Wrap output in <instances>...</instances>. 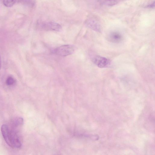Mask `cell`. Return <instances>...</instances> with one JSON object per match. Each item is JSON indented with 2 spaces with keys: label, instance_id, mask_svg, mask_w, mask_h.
I'll list each match as a JSON object with an SVG mask.
<instances>
[{
  "label": "cell",
  "instance_id": "6",
  "mask_svg": "<svg viewBox=\"0 0 155 155\" xmlns=\"http://www.w3.org/2000/svg\"><path fill=\"white\" fill-rule=\"evenodd\" d=\"M108 39L110 42L118 43L120 42L123 39L122 35L120 33L117 32H113L109 35Z\"/></svg>",
  "mask_w": 155,
  "mask_h": 155
},
{
  "label": "cell",
  "instance_id": "1",
  "mask_svg": "<svg viewBox=\"0 0 155 155\" xmlns=\"http://www.w3.org/2000/svg\"><path fill=\"white\" fill-rule=\"evenodd\" d=\"M1 131L5 140L9 146L15 148L21 147V142L15 130H10L7 125L4 124L1 126Z\"/></svg>",
  "mask_w": 155,
  "mask_h": 155
},
{
  "label": "cell",
  "instance_id": "4",
  "mask_svg": "<svg viewBox=\"0 0 155 155\" xmlns=\"http://www.w3.org/2000/svg\"><path fill=\"white\" fill-rule=\"evenodd\" d=\"M92 60L94 64L100 68L107 67L110 62L108 59L99 55L94 56L92 58Z\"/></svg>",
  "mask_w": 155,
  "mask_h": 155
},
{
  "label": "cell",
  "instance_id": "10",
  "mask_svg": "<svg viewBox=\"0 0 155 155\" xmlns=\"http://www.w3.org/2000/svg\"><path fill=\"white\" fill-rule=\"evenodd\" d=\"M15 82V79L11 77H8L6 80V84L7 85L10 86L14 84Z\"/></svg>",
  "mask_w": 155,
  "mask_h": 155
},
{
  "label": "cell",
  "instance_id": "2",
  "mask_svg": "<svg viewBox=\"0 0 155 155\" xmlns=\"http://www.w3.org/2000/svg\"><path fill=\"white\" fill-rule=\"evenodd\" d=\"M74 47L71 45H64L55 48L53 51V53L61 56H66L71 54L74 52Z\"/></svg>",
  "mask_w": 155,
  "mask_h": 155
},
{
  "label": "cell",
  "instance_id": "9",
  "mask_svg": "<svg viewBox=\"0 0 155 155\" xmlns=\"http://www.w3.org/2000/svg\"><path fill=\"white\" fill-rule=\"evenodd\" d=\"M117 0H105L104 2V5L108 6H112L117 4Z\"/></svg>",
  "mask_w": 155,
  "mask_h": 155
},
{
  "label": "cell",
  "instance_id": "12",
  "mask_svg": "<svg viewBox=\"0 0 155 155\" xmlns=\"http://www.w3.org/2000/svg\"><path fill=\"white\" fill-rule=\"evenodd\" d=\"M1 63H2L1 59V57L0 55V70L1 69Z\"/></svg>",
  "mask_w": 155,
  "mask_h": 155
},
{
  "label": "cell",
  "instance_id": "7",
  "mask_svg": "<svg viewBox=\"0 0 155 155\" xmlns=\"http://www.w3.org/2000/svg\"><path fill=\"white\" fill-rule=\"evenodd\" d=\"M16 0H3V3L6 7H12L15 4Z\"/></svg>",
  "mask_w": 155,
  "mask_h": 155
},
{
  "label": "cell",
  "instance_id": "5",
  "mask_svg": "<svg viewBox=\"0 0 155 155\" xmlns=\"http://www.w3.org/2000/svg\"><path fill=\"white\" fill-rule=\"evenodd\" d=\"M85 24L87 26L94 31L99 32L101 30L100 24L94 18H91L87 19L85 22Z\"/></svg>",
  "mask_w": 155,
  "mask_h": 155
},
{
  "label": "cell",
  "instance_id": "8",
  "mask_svg": "<svg viewBox=\"0 0 155 155\" xmlns=\"http://www.w3.org/2000/svg\"><path fill=\"white\" fill-rule=\"evenodd\" d=\"M23 123V119L21 117H19L16 118L14 121L13 125L14 127H16L22 125Z\"/></svg>",
  "mask_w": 155,
  "mask_h": 155
},
{
  "label": "cell",
  "instance_id": "3",
  "mask_svg": "<svg viewBox=\"0 0 155 155\" xmlns=\"http://www.w3.org/2000/svg\"><path fill=\"white\" fill-rule=\"evenodd\" d=\"M40 26L42 29L47 31H59L62 28L59 24L53 21L43 22Z\"/></svg>",
  "mask_w": 155,
  "mask_h": 155
},
{
  "label": "cell",
  "instance_id": "11",
  "mask_svg": "<svg viewBox=\"0 0 155 155\" xmlns=\"http://www.w3.org/2000/svg\"><path fill=\"white\" fill-rule=\"evenodd\" d=\"M155 7V2L154 1L152 3L147 5L146 7L150 8H153Z\"/></svg>",
  "mask_w": 155,
  "mask_h": 155
}]
</instances>
